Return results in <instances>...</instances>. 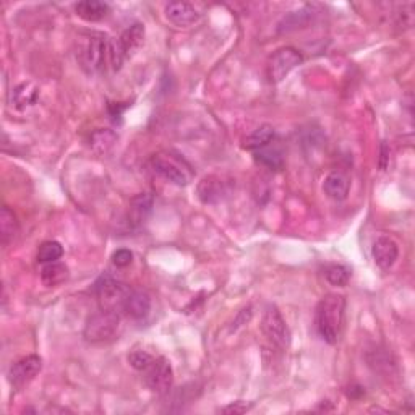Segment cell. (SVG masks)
<instances>
[{
  "instance_id": "cell-20",
  "label": "cell",
  "mask_w": 415,
  "mask_h": 415,
  "mask_svg": "<svg viewBox=\"0 0 415 415\" xmlns=\"http://www.w3.org/2000/svg\"><path fill=\"white\" fill-rule=\"evenodd\" d=\"M69 278V268L64 263L54 261L46 263L43 269H41V281L47 287H56L60 286L62 282L67 281Z\"/></svg>"
},
{
  "instance_id": "cell-25",
  "label": "cell",
  "mask_w": 415,
  "mask_h": 415,
  "mask_svg": "<svg viewBox=\"0 0 415 415\" xmlns=\"http://www.w3.org/2000/svg\"><path fill=\"white\" fill-rule=\"evenodd\" d=\"M117 136L111 130H98L94 131L91 136V146L94 151L98 153H107L114 146Z\"/></svg>"
},
{
  "instance_id": "cell-11",
  "label": "cell",
  "mask_w": 415,
  "mask_h": 415,
  "mask_svg": "<svg viewBox=\"0 0 415 415\" xmlns=\"http://www.w3.org/2000/svg\"><path fill=\"white\" fill-rule=\"evenodd\" d=\"M164 14L172 25L180 26V28L190 26L200 20V14H198V10L189 2H169L166 5Z\"/></svg>"
},
{
  "instance_id": "cell-26",
  "label": "cell",
  "mask_w": 415,
  "mask_h": 415,
  "mask_svg": "<svg viewBox=\"0 0 415 415\" xmlns=\"http://www.w3.org/2000/svg\"><path fill=\"white\" fill-rule=\"evenodd\" d=\"M153 360L154 357L151 356V354H148L144 351H134L129 354V364L134 366L135 370H140V371L146 370L148 366L153 364Z\"/></svg>"
},
{
  "instance_id": "cell-2",
  "label": "cell",
  "mask_w": 415,
  "mask_h": 415,
  "mask_svg": "<svg viewBox=\"0 0 415 415\" xmlns=\"http://www.w3.org/2000/svg\"><path fill=\"white\" fill-rule=\"evenodd\" d=\"M109 43L102 33H81L75 39V54L78 64L88 74H99L106 70V64H109Z\"/></svg>"
},
{
  "instance_id": "cell-22",
  "label": "cell",
  "mask_w": 415,
  "mask_h": 415,
  "mask_svg": "<svg viewBox=\"0 0 415 415\" xmlns=\"http://www.w3.org/2000/svg\"><path fill=\"white\" fill-rule=\"evenodd\" d=\"M255 159L256 162H260L261 166L268 167V169H276V171L281 169L282 164H284V159H282V154L279 149L269 148V144L255 151Z\"/></svg>"
},
{
  "instance_id": "cell-17",
  "label": "cell",
  "mask_w": 415,
  "mask_h": 415,
  "mask_svg": "<svg viewBox=\"0 0 415 415\" xmlns=\"http://www.w3.org/2000/svg\"><path fill=\"white\" fill-rule=\"evenodd\" d=\"M39 99V88L33 81H25L18 85L11 93V104L15 109L25 111L28 107L34 106Z\"/></svg>"
},
{
  "instance_id": "cell-15",
  "label": "cell",
  "mask_w": 415,
  "mask_h": 415,
  "mask_svg": "<svg viewBox=\"0 0 415 415\" xmlns=\"http://www.w3.org/2000/svg\"><path fill=\"white\" fill-rule=\"evenodd\" d=\"M124 311L134 320H143L151 311V297L144 291H131L125 302Z\"/></svg>"
},
{
  "instance_id": "cell-14",
  "label": "cell",
  "mask_w": 415,
  "mask_h": 415,
  "mask_svg": "<svg viewBox=\"0 0 415 415\" xmlns=\"http://www.w3.org/2000/svg\"><path fill=\"white\" fill-rule=\"evenodd\" d=\"M323 190H324V194L328 195V198H331V200L342 201V200H346L349 195V190H351V180H349V177L344 172H339V171L329 172L328 176L324 177Z\"/></svg>"
},
{
  "instance_id": "cell-16",
  "label": "cell",
  "mask_w": 415,
  "mask_h": 415,
  "mask_svg": "<svg viewBox=\"0 0 415 415\" xmlns=\"http://www.w3.org/2000/svg\"><path fill=\"white\" fill-rule=\"evenodd\" d=\"M144 33L146 31H144V25H141V23H135V25L129 26L122 33V36L119 38V44H120V47H122L125 59L134 57L136 51L143 46Z\"/></svg>"
},
{
  "instance_id": "cell-24",
  "label": "cell",
  "mask_w": 415,
  "mask_h": 415,
  "mask_svg": "<svg viewBox=\"0 0 415 415\" xmlns=\"http://www.w3.org/2000/svg\"><path fill=\"white\" fill-rule=\"evenodd\" d=\"M324 276H326V281L331 286L344 287L347 286L349 279H351V271L346 266H342V264H329L324 269Z\"/></svg>"
},
{
  "instance_id": "cell-12",
  "label": "cell",
  "mask_w": 415,
  "mask_h": 415,
  "mask_svg": "<svg viewBox=\"0 0 415 415\" xmlns=\"http://www.w3.org/2000/svg\"><path fill=\"white\" fill-rule=\"evenodd\" d=\"M399 256L398 244L389 237H380L373 244V260L378 266L383 269H389L394 266L396 260Z\"/></svg>"
},
{
  "instance_id": "cell-21",
  "label": "cell",
  "mask_w": 415,
  "mask_h": 415,
  "mask_svg": "<svg viewBox=\"0 0 415 415\" xmlns=\"http://www.w3.org/2000/svg\"><path fill=\"white\" fill-rule=\"evenodd\" d=\"M274 140V129L271 125H261L260 129H256L254 134L245 140V148L250 151H258L268 144H271Z\"/></svg>"
},
{
  "instance_id": "cell-9",
  "label": "cell",
  "mask_w": 415,
  "mask_h": 415,
  "mask_svg": "<svg viewBox=\"0 0 415 415\" xmlns=\"http://www.w3.org/2000/svg\"><path fill=\"white\" fill-rule=\"evenodd\" d=\"M41 369H43V359L36 356V354L16 360L9 370V380L11 383V386L15 388L26 386L28 383H31L34 378L38 376Z\"/></svg>"
},
{
  "instance_id": "cell-3",
  "label": "cell",
  "mask_w": 415,
  "mask_h": 415,
  "mask_svg": "<svg viewBox=\"0 0 415 415\" xmlns=\"http://www.w3.org/2000/svg\"><path fill=\"white\" fill-rule=\"evenodd\" d=\"M130 292L131 289L127 284L111 278V276H102L96 282V297H98L99 309L104 311H114V314L124 311Z\"/></svg>"
},
{
  "instance_id": "cell-27",
  "label": "cell",
  "mask_w": 415,
  "mask_h": 415,
  "mask_svg": "<svg viewBox=\"0 0 415 415\" xmlns=\"http://www.w3.org/2000/svg\"><path fill=\"white\" fill-rule=\"evenodd\" d=\"M134 261V254L129 249H119L114 251L112 255V263L116 264L117 268H127Z\"/></svg>"
},
{
  "instance_id": "cell-1",
  "label": "cell",
  "mask_w": 415,
  "mask_h": 415,
  "mask_svg": "<svg viewBox=\"0 0 415 415\" xmlns=\"http://www.w3.org/2000/svg\"><path fill=\"white\" fill-rule=\"evenodd\" d=\"M346 297L341 294H326L316 306V331L328 344H336L344 326Z\"/></svg>"
},
{
  "instance_id": "cell-5",
  "label": "cell",
  "mask_w": 415,
  "mask_h": 415,
  "mask_svg": "<svg viewBox=\"0 0 415 415\" xmlns=\"http://www.w3.org/2000/svg\"><path fill=\"white\" fill-rule=\"evenodd\" d=\"M304 57L297 49L294 47H281L276 51L268 60L266 74L271 83H281L284 81V78L291 74L292 70H296L299 65H302Z\"/></svg>"
},
{
  "instance_id": "cell-10",
  "label": "cell",
  "mask_w": 415,
  "mask_h": 415,
  "mask_svg": "<svg viewBox=\"0 0 415 415\" xmlns=\"http://www.w3.org/2000/svg\"><path fill=\"white\" fill-rule=\"evenodd\" d=\"M231 182H227L224 177L219 176H206L200 180L196 186L198 198L204 204H216L226 200L231 195Z\"/></svg>"
},
{
  "instance_id": "cell-6",
  "label": "cell",
  "mask_w": 415,
  "mask_h": 415,
  "mask_svg": "<svg viewBox=\"0 0 415 415\" xmlns=\"http://www.w3.org/2000/svg\"><path fill=\"white\" fill-rule=\"evenodd\" d=\"M261 331L274 346H278L282 351H286L291 346V329H289L286 320L282 318L276 305H269L264 310L261 318Z\"/></svg>"
},
{
  "instance_id": "cell-29",
  "label": "cell",
  "mask_w": 415,
  "mask_h": 415,
  "mask_svg": "<svg viewBox=\"0 0 415 415\" xmlns=\"http://www.w3.org/2000/svg\"><path fill=\"white\" fill-rule=\"evenodd\" d=\"M388 154H389V149L386 144H381V161H380V166H381V169H386V166H388Z\"/></svg>"
},
{
  "instance_id": "cell-4",
  "label": "cell",
  "mask_w": 415,
  "mask_h": 415,
  "mask_svg": "<svg viewBox=\"0 0 415 415\" xmlns=\"http://www.w3.org/2000/svg\"><path fill=\"white\" fill-rule=\"evenodd\" d=\"M120 329V315L114 311L101 310L99 314L88 318L83 336L88 342L99 344V342L112 341L119 334Z\"/></svg>"
},
{
  "instance_id": "cell-23",
  "label": "cell",
  "mask_w": 415,
  "mask_h": 415,
  "mask_svg": "<svg viewBox=\"0 0 415 415\" xmlns=\"http://www.w3.org/2000/svg\"><path fill=\"white\" fill-rule=\"evenodd\" d=\"M64 255V246L57 240H47L39 245L38 261L39 263H54L59 261Z\"/></svg>"
},
{
  "instance_id": "cell-19",
  "label": "cell",
  "mask_w": 415,
  "mask_h": 415,
  "mask_svg": "<svg viewBox=\"0 0 415 415\" xmlns=\"http://www.w3.org/2000/svg\"><path fill=\"white\" fill-rule=\"evenodd\" d=\"M20 226H18L16 216L14 214L10 208L4 206L0 211V242L4 246H7L11 240H15Z\"/></svg>"
},
{
  "instance_id": "cell-8",
  "label": "cell",
  "mask_w": 415,
  "mask_h": 415,
  "mask_svg": "<svg viewBox=\"0 0 415 415\" xmlns=\"http://www.w3.org/2000/svg\"><path fill=\"white\" fill-rule=\"evenodd\" d=\"M144 381L154 393L166 394L174 383V370L169 360L164 357L154 359L153 364L144 370Z\"/></svg>"
},
{
  "instance_id": "cell-7",
  "label": "cell",
  "mask_w": 415,
  "mask_h": 415,
  "mask_svg": "<svg viewBox=\"0 0 415 415\" xmlns=\"http://www.w3.org/2000/svg\"><path fill=\"white\" fill-rule=\"evenodd\" d=\"M149 164H151L154 174H158L159 177L166 179L167 182L174 185L185 186L190 182V172L186 169V166L182 161L174 158L171 154H154L151 161H149Z\"/></svg>"
},
{
  "instance_id": "cell-18",
  "label": "cell",
  "mask_w": 415,
  "mask_h": 415,
  "mask_svg": "<svg viewBox=\"0 0 415 415\" xmlns=\"http://www.w3.org/2000/svg\"><path fill=\"white\" fill-rule=\"evenodd\" d=\"M76 15L88 23H96L104 20L109 15V5L99 0H83L75 5Z\"/></svg>"
},
{
  "instance_id": "cell-13",
  "label": "cell",
  "mask_w": 415,
  "mask_h": 415,
  "mask_svg": "<svg viewBox=\"0 0 415 415\" xmlns=\"http://www.w3.org/2000/svg\"><path fill=\"white\" fill-rule=\"evenodd\" d=\"M153 196L149 194H140L131 198L129 206V224L134 229L141 227L148 221L153 211Z\"/></svg>"
},
{
  "instance_id": "cell-28",
  "label": "cell",
  "mask_w": 415,
  "mask_h": 415,
  "mask_svg": "<svg viewBox=\"0 0 415 415\" xmlns=\"http://www.w3.org/2000/svg\"><path fill=\"white\" fill-rule=\"evenodd\" d=\"M251 407H254V404H245V402L239 401V402H234V404L222 407L221 412H224V414H245L246 411H250Z\"/></svg>"
}]
</instances>
